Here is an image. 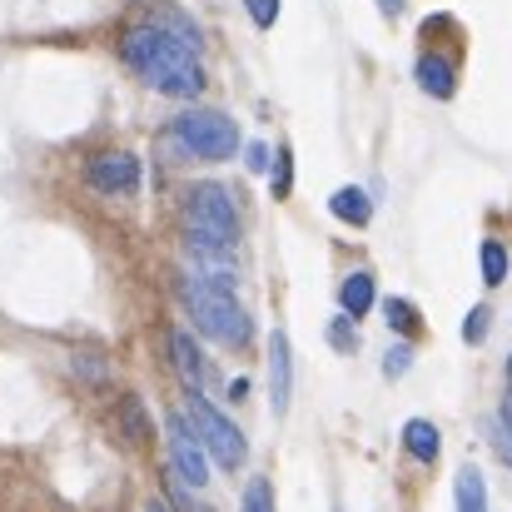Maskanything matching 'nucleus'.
I'll list each match as a JSON object with an SVG mask.
<instances>
[{
	"mask_svg": "<svg viewBox=\"0 0 512 512\" xmlns=\"http://www.w3.org/2000/svg\"><path fill=\"white\" fill-rule=\"evenodd\" d=\"M125 65L160 95L174 100H194L204 95V65H199V30L189 20H179V10H170V20L155 25H135L125 35Z\"/></svg>",
	"mask_w": 512,
	"mask_h": 512,
	"instance_id": "obj_1",
	"label": "nucleus"
},
{
	"mask_svg": "<svg viewBox=\"0 0 512 512\" xmlns=\"http://www.w3.org/2000/svg\"><path fill=\"white\" fill-rule=\"evenodd\" d=\"M184 309L189 319L224 348H249L254 339V319L249 309L234 299V279L229 274H209V279H184Z\"/></svg>",
	"mask_w": 512,
	"mask_h": 512,
	"instance_id": "obj_2",
	"label": "nucleus"
},
{
	"mask_svg": "<svg viewBox=\"0 0 512 512\" xmlns=\"http://www.w3.org/2000/svg\"><path fill=\"white\" fill-rule=\"evenodd\" d=\"M184 234L194 249H219L229 254L239 244V209L224 184H194L184 199Z\"/></svg>",
	"mask_w": 512,
	"mask_h": 512,
	"instance_id": "obj_3",
	"label": "nucleus"
},
{
	"mask_svg": "<svg viewBox=\"0 0 512 512\" xmlns=\"http://www.w3.org/2000/svg\"><path fill=\"white\" fill-rule=\"evenodd\" d=\"M174 145L189 155V160H234L239 155V125L224 115V110H184L174 120Z\"/></svg>",
	"mask_w": 512,
	"mask_h": 512,
	"instance_id": "obj_4",
	"label": "nucleus"
},
{
	"mask_svg": "<svg viewBox=\"0 0 512 512\" xmlns=\"http://www.w3.org/2000/svg\"><path fill=\"white\" fill-rule=\"evenodd\" d=\"M189 423H194V433H199V443H204V453L224 468V473H239L244 468V458H249V438L209 403V398H189Z\"/></svg>",
	"mask_w": 512,
	"mask_h": 512,
	"instance_id": "obj_5",
	"label": "nucleus"
},
{
	"mask_svg": "<svg viewBox=\"0 0 512 512\" xmlns=\"http://www.w3.org/2000/svg\"><path fill=\"white\" fill-rule=\"evenodd\" d=\"M170 463H174V473H179V483H184V488H204V483H209L204 443H199L194 423H189V418H179V413H170Z\"/></svg>",
	"mask_w": 512,
	"mask_h": 512,
	"instance_id": "obj_6",
	"label": "nucleus"
},
{
	"mask_svg": "<svg viewBox=\"0 0 512 512\" xmlns=\"http://www.w3.org/2000/svg\"><path fill=\"white\" fill-rule=\"evenodd\" d=\"M289 398H294V348H289V334H274L269 339V403H274V418L289 413Z\"/></svg>",
	"mask_w": 512,
	"mask_h": 512,
	"instance_id": "obj_7",
	"label": "nucleus"
},
{
	"mask_svg": "<svg viewBox=\"0 0 512 512\" xmlns=\"http://www.w3.org/2000/svg\"><path fill=\"white\" fill-rule=\"evenodd\" d=\"M90 184H95L100 194H135V189H140V160L125 155V150L100 155V160L90 165Z\"/></svg>",
	"mask_w": 512,
	"mask_h": 512,
	"instance_id": "obj_8",
	"label": "nucleus"
},
{
	"mask_svg": "<svg viewBox=\"0 0 512 512\" xmlns=\"http://www.w3.org/2000/svg\"><path fill=\"white\" fill-rule=\"evenodd\" d=\"M413 75H418V85H423L433 100H448V95L458 90V75H453V60H448V55H433V50L418 55V70H413Z\"/></svg>",
	"mask_w": 512,
	"mask_h": 512,
	"instance_id": "obj_9",
	"label": "nucleus"
},
{
	"mask_svg": "<svg viewBox=\"0 0 512 512\" xmlns=\"http://www.w3.org/2000/svg\"><path fill=\"white\" fill-rule=\"evenodd\" d=\"M170 348H174V368H179V378L189 383V393H199V383H204V363H199L194 339H189L184 329H170Z\"/></svg>",
	"mask_w": 512,
	"mask_h": 512,
	"instance_id": "obj_10",
	"label": "nucleus"
},
{
	"mask_svg": "<svg viewBox=\"0 0 512 512\" xmlns=\"http://www.w3.org/2000/svg\"><path fill=\"white\" fill-rule=\"evenodd\" d=\"M329 209L339 214L343 224H353V229H363V224L373 219V199H368V194H363L358 184H343L339 194L329 199Z\"/></svg>",
	"mask_w": 512,
	"mask_h": 512,
	"instance_id": "obj_11",
	"label": "nucleus"
},
{
	"mask_svg": "<svg viewBox=\"0 0 512 512\" xmlns=\"http://www.w3.org/2000/svg\"><path fill=\"white\" fill-rule=\"evenodd\" d=\"M339 304H343V314H348V319H363V314L373 309V274H368V269H358V274H348V279H343Z\"/></svg>",
	"mask_w": 512,
	"mask_h": 512,
	"instance_id": "obj_12",
	"label": "nucleus"
},
{
	"mask_svg": "<svg viewBox=\"0 0 512 512\" xmlns=\"http://www.w3.org/2000/svg\"><path fill=\"white\" fill-rule=\"evenodd\" d=\"M403 448L418 458V463H438V428L428 418H408L403 423Z\"/></svg>",
	"mask_w": 512,
	"mask_h": 512,
	"instance_id": "obj_13",
	"label": "nucleus"
},
{
	"mask_svg": "<svg viewBox=\"0 0 512 512\" xmlns=\"http://www.w3.org/2000/svg\"><path fill=\"white\" fill-rule=\"evenodd\" d=\"M453 498H458V512H488V483H483V473L468 463V468H458V488H453Z\"/></svg>",
	"mask_w": 512,
	"mask_h": 512,
	"instance_id": "obj_14",
	"label": "nucleus"
},
{
	"mask_svg": "<svg viewBox=\"0 0 512 512\" xmlns=\"http://www.w3.org/2000/svg\"><path fill=\"white\" fill-rule=\"evenodd\" d=\"M239 512H274V483L269 478H254L239 498Z\"/></svg>",
	"mask_w": 512,
	"mask_h": 512,
	"instance_id": "obj_15",
	"label": "nucleus"
},
{
	"mask_svg": "<svg viewBox=\"0 0 512 512\" xmlns=\"http://www.w3.org/2000/svg\"><path fill=\"white\" fill-rule=\"evenodd\" d=\"M483 279H488V284H503V279H508V249H503L498 239L483 244Z\"/></svg>",
	"mask_w": 512,
	"mask_h": 512,
	"instance_id": "obj_16",
	"label": "nucleus"
},
{
	"mask_svg": "<svg viewBox=\"0 0 512 512\" xmlns=\"http://www.w3.org/2000/svg\"><path fill=\"white\" fill-rule=\"evenodd\" d=\"M383 314H388V329H398V334H413V329H418V309H413L408 299H388Z\"/></svg>",
	"mask_w": 512,
	"mask_h": 512,
	"instance_id": "obj_17",
	"label": "nucleus"
},
{
	"mask_svg": "<svg viewBox=\"0 0 512 512\" xmlns=\"http://www.w3.org/2000/svg\"><path fill=\"white\" fill-rule=\"evenodd\" d=\"M120 423H125V433H135V443H150V428H145V408H140V398H130V403L120 408Z\"/></svg>",
	"mask_w": 512,
	"mask_h": 512,
	"instance_id": "obj_18",
	"label": "nucleus"
},
{
	"mask_svg": "<svg viewBox=\"0 0 512 512\" xmlns=\"http://www.w3.org/2000/svg\"><path fill=\"white\" fill-rule=\"evenodd\" d=\"M498 453H503V463L512 468V388H508V398H503V408H498Z\"/></svg>",
	"mask_w": 512,
	"mask_h": 512,
	"instance_id": "obj_19",
	"label": "nucleus"
},
{
	"mask_svg": "<svg viewBox=\"0 0 512 512\" xmlns=\"http://www.w3.org/2000/svg\"><path fill=\"white\" fill-rule=\"evenodd\" d=\"M289 189H294V155L279 150V155H274V194L289 199Z\"/></svg>",
	"mask_w": 512,
	"mask_h": 512,
	"instance_id": "obj_20",
	"label": "nucleus"
},
{
	"mask_svg": "<svg viewBox=\"0 0 512 512\" xmlns=\"http://www.w3.org/2000/svg\"><path fill=\"white\" fill-rule=\"evenodd\" d=\"M329 343H334L339 353H353V348H358V334H353V319H348V314L329 324Z\"/></svg>",
	"mask_w": 512,
	"mask_h": 512,
	"instance_id": "obj_21",
	"label": "nucleus"
},
{
	"mask_svg": "<svg viewBox=\"0 0 512 512\" xmlns=\"http://www.w3.org/2000/svg\"><path fill=\"white\" fill-rule=\"evenodd\" d=\"M244 5H249V15H254L259 30H269V25L279 20V0H244Z\"/></svg>",
	"mask_w": 512,
	"mask_h": 512,
	"instance_id": "obj_22",
	"label": "nucleus"
},
{
	"mask_svg": "<svg viewBox=\"0 0 512 512\" xmlns=\"http://www.w3.org/2000/svg\"><path fill=\"white\" fill-rule=\"evenodd\" d=\"M488 319H493L488 309H473V314H468V324H463V339H468V343H483V334H488Z\"/></svg>",
	"mask_w": 512,
	"mask_h": 512,
	"instance_id": "obj_23",
	"label": "nucleus"
},
{
	"mask_svg": "<svg viewBox=\"0 0 512 512\" xmlns=\"http://www.w3.org/2000/svg\"><path fill=\"white\" fill-rule=\"evenodd\" d=\"M408 363H413V353L398 343V348H388V363H383V373H388V378H403V373H408Z\"/></svg>",
	"mask_w": 512,
	"mask_h": 512,
	"instance_id": "obj_24",
	"label": "nucleus"
},
{
	"mask_svg": "<svg viewBox=\"0 0 512 512\" xmlns=\"http://www.w3.org/2000/svg\"><path fill=\"white\" fill-rule=\"evenodd\" d=\"M269 165H274V155H269V145H264V140H254V145H249V170L259 174V170H269Z\"/></svg>",
	"mask_w": 512,
	"mask_h": 512,
	"instance_id": "obj_25",
	"label": "nucleus"
},
{
	"mask_svg": "<svg viewBox=\"0 0 512 512\" xmlns=\"http://www.w3.org/2000/svg\"><path fill=\"white\" fill-rule=\"evenodd\" d=\"M229 398H234V403H244V398H249V383H244V378H234V383H229Z\"/></svg>",
	"mask_w": 512,
	"mask_h": 512,
	"instance_id": "obj_26",
	"label": "nucleus"
},
{
	"mask_svg": "<svg viewBox=\"0 0 512 512\" xmlns=\"http://www.w3.org/2000/svg\"><path fill=\"white\" fill-rule=\"evenodd\" d=\"M378 5H383L388 15H398V10H403V0H378Z\"/></svg>",
	"mask_w": 512,
	"mask_h": 512,
	"instance_id": "obj_27",
	"label": "nucleus"
},
{
	"mask_svg": "<svg viewBox=\"0 0 512 512\" xmlns=\"http://www.w3.org/2000/svg\"><path fill=\"white\" fill-rule=\"evenodd\" d=\"M145 512H170V508H165V503H150V508H145Z\"/></svg>",
	"mask_w": 512,
	"mask_h": 512,
	"instance_id": "obj_28",
	"label": "nucleus"
},
{
	"mask_svg": "<svg viewBox=\"0 0 512 512\" xmlns=\"http://www.w3.org/2000/svg\"><path fill=\"white\" fill-rule=\"evenodd\" d=\"M508 378H512V358H508Z\"/></svg>",
	"mask_w": 512,
	"mask_h": 512,
	"instance_id": "obj_29",
	"label": "nucleus"
}]
</instances>
